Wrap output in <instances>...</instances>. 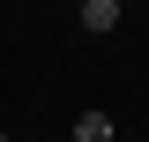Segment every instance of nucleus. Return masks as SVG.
I'll return each mask as SVG.
<instances>
[{
	"instance_id": "1",
	"label": "nucleus",
	"mask_w": 149,
	"mask_h": 142,
	"mask_svg": "<svg viewBox=\"0 0 149 142\" xmlns=\"http://www.w3.org/2000/svg\"><path fill=\"white\" fill-rule=\"evenodd\" d=\"M119 8H127V0H82V8H74V15H82V30H119Z\"/></svg>"
},
{
	"instance_id": "2",
	"label": "nucleus",
	"mask_w": 149,
	"mask_h": 142,
	"mask_svg": "<svg viewBox=\"0 0 149 142\" xmlns=\"http://www.w3.org/2000/svg\"><path fill=\"white\" fill-rule=\"evenodd\" d=\"M74 142H119V120L112 112H74Z\"/></svg>"
},
{
	"instance_id": "3",
	"label": "nucleus",
	"mask_w": 149,
	"mask_h": 142,
	"mask_svg": "<svg viewBox=\"0 0 149 142\" xmlns=\"http://www.w3.org/2000/svg\"><path fill=\"white\" fill-rule=\"evenodd\" d=\"M67 8H82V0H67Z\"/></svg>"
},
{
	"instance_id": "4",
	"label": "nucleus",
	"mask_w": 149,
	"mask_h": 142,
	"mask_svg": "<svg viewBox=\"0 0 149 142\" xmlns=\"http://www.w3.org/2000/svg\"><path fill=\"white\" fill-rule=\"evenodd\" d=\"M0 142H8V135H0Z\"/></svg>"
}]
</instances>
